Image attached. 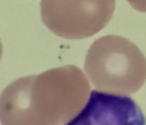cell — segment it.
<instances>
[{
	"mask_svg": "<svg viewBox=\"0 0 146 125\" xmlns=\"http://www.w3.org/2000/svg\"><path fill=\"white\" fill-rule=\"evenodd\" d=\"M65 125H145V116L129 96L92 91L82 110Z\"/></svg>",
	"mask_w": 146,
	"mask_h": 125,
	"instance_id": "obj_1",
	"label": "cell"
}]
</instances>
